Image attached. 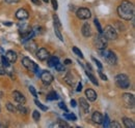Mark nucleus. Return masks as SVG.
Instances as JSON below:
<instances>
[{
  "label": "nucleus",
  "instance_id": "nucleus-43",
  "mask_svg": "<svg viewBox=\"0 0 135 128\" xmlns=\"http://www.w3.org/2000/svg\"><path fill=\"white\" fill-rule=\"evenodd\" d=\"M71 105H72L73 108H75V106L77 105V103H76V100H75V99H72V100H71Z\"/></svg>",
  "mask_w": 135,
  "mask_h": 128
},
{
  "label": "nucleus",
  "instance_id": "nucleus-10",
  "mask_svg": "<svg viewBox=\"0 0 135 128\" xmlns=\"http://www.w3.org/2000/svg\"><path fill=\"white\" fill-rule=\"evenodd\" d=\"M35 54H36V57H37L41 61H45V60H47L48 57H49V52L45 48L37 49V51L35 52Z\"/></svg>",
  "mask_w": 135,
  "mask_h": 128
},
{
  "label": "nucleus",
  "instance_id": "nucleus-12",
  "mask_svg": "<svg viewBox=\"0 0 135 128\" xmlns=\"http://www.w3.org/2000/svg\"><path fill=\"white\" fill-rule=\"evenodd\" d=\"M5 58L8 60L9 63H15L17 61L18 55L17 53L14 52V51H7L6 54H5Z\"/></svg>",
  "mask_w": 135,
  "mask_h": 128
},
{
  "label": "nucleus",
  "instance_id": "nucleus-19",
  "mask_svg": "<svg viewBox=\"0 0 135 128\" xmlns=\"http://www.w3.org/2000/svg\"><path fill=\"white\" fill-rule=\"evenodd\" d=\"M47 60H48V65H49L50 67H54L56 64L59 62V59H58L57 57H55V56H51V57L49 56Z\"/></svg>",
  "mask_w": 135,
  "mask_h": 128
},
{
  "label": "nucleus",
  "instance_id": "nucleus-24",
  "mask_svg": "<svg viewBox=\"0 0 135 128\" xmlns=\"http://www.w3.org/2000/svg\"><path fill=\"white\" fill-rule=\"evenodd\" d=\"M47 99H48V100H56V99H58V95H57L56 92L52 91V92H50V93L48 94Z\"/></svg>",
  "mask_w": 135,
  "mask_h": 128
},
{
  "label": "nucleus",
  "instance_id": "nucleus-6",
  "mask_svg": "<svg viewBox=\"0 0 135 128\" xmlns=\"http://www.w3.org/2000/svg\"><path fill=\"white\" fill-rule=\"evenodd\" d=\"M104 36H105L107 39L115 40V39L118 38V33H117V30H115L112 26L108 25V26H106V27H105V30H104Z\"/></svg>",
  "mask_w": 135,
  "mask_h": 128
},
{
  "label": "nucleus",
  "instance_id": "nucleus-39",
  "mask_svg": "<svg viewBox=\"0 0 135 128\" xmlns=\"http://www.w3.org/2000/svg\"><path fill=\"white\" fill-rule=\"evenodd\" d=\"M51 2H52V6H53V8L56 10V9L58 8V3H57V0H51Z\"/></svg>",
  "mask_w": 135,
  "mask_h": 128
},
{
  "label": "nucleus",
  "instance_id": "nucleus-13",
  "mask_svg": "<svg viewBox=\"0 0 135 128\" xmlns=\"http://www.w3.org/2000/svg\"><path fill=\"white\" fill-rule=\"evenodd\" d=\"M28 17H29L28 12L26 9H24V8H20L19 10H17V13H16V18L19 19V20H21V21L27 19Z\"/></svg>",
  "mask_w": 135,
  "mask_h": 128
},
{
  "label": "nucleus",
  "instance_id": "nucleus-11",
  "mask_svg": "<svg viewBox=\"0 0 135 128\" xmlns=\"http://www.w3.org/2000/svg\"><path fill=\"white\" fill-rule=\"evenodd\" d=\"M13 97H14V99H15L17 102L21 103V104H25V102H26L25 96L23 95L22 93H20L19 91H14V92H13Z\"/></svg>",
  "mask_w": 135,
  "mask_h": 128
},
{
  "label": "nucleus",
  "instance_id": "nucleus-1",
  "mask_svg": "<svg viewBox=\"0 0 135 128\" xmlns=\"http://www.w3.org/2000/svg\"><path fill=\"white\" fill-rule=\"evenodd\" d=\"M118 14L123 20L130 21L134 17V5L132 2L124 0L118 7Z\"/></svg>",
  "mask_w": 135,
  "mask_h": 128
},
{
  "label": "nucleus",
  "instance_id": "nucleus-4",
  "mask_svg": "<svg viewBox=\"0 0 135 128\" xmlns=\"http://www.w3.org/2000/svg\"><path fill=\"white\" fill-rule=\"evenodd\" d=\"M107 38L103 35V33H99V35H96L94 38V46L98 50H104L107 47Z\"/></svg>",
  "mask_w": 135,
  "mask_h": 128
},
{
  "label": "nucleus",
  "instance_id": "nucleus-44",
  "mask_svg": "<svg viewBox=\"0 0 135 128\" xmlns=\"http://www.w3.org/2000/svg\"><path fill=\"white\" fill-rule=\"evenodd\" d=\"M31 1H32V3H34V4L37 5V6L41 5V1H40V0H31Z\"/></svg>",
  "mask_w": 135,
  "mask_h": 128
},
{
  "label": "nucleus",
  "instance_id": "nucleus-45",
  "mask_svg": "<svg viewBox=\"0 0 135 128\" xmlns=\"http://www.w3.org/2000/svg\"><path fill=\"white\" fill-rule=\"evenodd\" d=\"M5 72H6V71H5V69L0 67V76H3V74H5Z\"/></svg>",
  "mask_w": 135,
  "mask_h": 128
},
{
  "label": "nucleus",
  "instance_id": "nucleus-47",
  "mask_svg": "<svg viewBox=\"0 0 135 128\" xmlns=\"http://www.w3.org/2000/svg\"><path fill=\"white\" fill-rule=\"evenodd\" d=\"M3 24H4V25H7V26H11V25H12V23H5V22H4Z\"/></svg>",
  "mask_w": 135,
  "mask_h": 128
},
{
  "label": "nucleus",
  "instance_id": "nucleus-48",
  "mask_svg": "<svg viewBox=\"0 0 135 128\" xmlns=\"http://www.w3.org/2000/svg\"><path fill=\"white\" fill-rule=\"evenodd\" d=\"M2 63V56H1V54H0V65Z\"/></svg>",
  "mask_w": 135,
  "mask_h": 128
},
{
  "label": "nucleus",
  "instance_id": "nucleus-16",
  "mask_svg": "<svg viewBox=\"0 0 135 128\" xmlns=\"http://www.w3.org/2000/svg\"><path fill=\"white\" fill-rule=\"evenodd\" d=\"M81 31H82L83 36H85V37H89L91 35V29H90V26H89L88 23H85L84 25L82 26Z\"/></svg>",
  "mask_w": 135,
  "mask_h": 128
},
{
  "label": "nucleus",
  "instance_id": "nucleus-34",
  "mask_svg": "<svg viewBox=\"0 0 135 128\" xmlns=\"http://www.w3.org/2000/svg\"><path fill=\"white\" fill-rule=\"evenodd\" d=\"M1 64H2L4 67H8V66L11 65V63L8 62V60H7L5 57H2V63H1Z\"/></svg>",
  "mask_w": 135,
  "mask_h": 128
},
{
  "label": "nucleus",
  "instance_id": "nucleus-9",
  "mask_svg": "<svg viewBox=\"0 0 135 128\" xmlns=\"http://www.w3.org/2000/svg\"><path fill=\"white\" fill-rule=\"evenodd\" d=\"M40 77H41V80L42 82L45 84V85H50L51 83L53 82V76L51 74V72L49 71H47V70H44L41 74H40Z\"/></svg>",
  "mask_w": 135,
  "mask_h": 128
},
{
  "label": "nucleus",
  "instance_id": "nucleus-7",
  "mask_svg": "<svg viewBox=\"0 0 135 128\" xmlns=\"http://www.w3.org/2000/svg\"><path fill=\"white\" fill-rule=\"evenodd\" d=\"M23 44H24V48L26 49V51H28L29 53L34 54L37 51V45H36V42L34 41L32 38L23 41Z\"/></svg>",
  "mask_w": 135,
  "mask_h": 128
},
{
  "label": "nucleus",
  "instance_id": "nucleus-36",
  "mask_svg": "<svg viewBox=\"0 0 135 128\" xmlns=\"http://www.w3.org/2000/svg\"><path fill=\"white\" fill-rule=\"evenodd\" d=\"M109 127H118V128H119V127H120V125L118 124V122H115V121H113V122H111V121H110V123H109Z\"/></svg>",
  "mask_w": 135,
  "mask_h": 128
},
{
  "label": "nucleus",
  "instance_id": "nucleus-49",
  "mask_svg": "<svg viewBox=\"0 0 135 128\" xmlns=\"http://www.w3.org/2000/svg\"><path fill=\"white\" fill-rule=\"evenodd\" d=\"M43 1H44L45 3H48V2H49V0H43Z\"/></svg>",
  "mask_w": 135,
  "mask_h": 128
},
{
  "label": "nucleus",
  "instance_id": "nucleus-32",
  "mask_svg": "<svg viewBox=\"0 0 135 128\" xmlns=\"http://www.w3.org/2000/svg\"><path fill=\"white\" fill-rule=\"evenodd\" d=\"M54 67H55V69H56L57 71H64V70H65V66L61 63H59V62L56 64Z\"/></svg>",
  "mask_w": 135,
  "mask_h": 128
},
{
  "label": "nucleus",
  "instance_id": "nucleus-17",
  "mask_svg": "<svg viewBox=\"0 0 135 128\" xmlns=\"http://www.w3.org/2000/svg\"><path fill=\"white\" fill-rule=\"evenodd\" d=\"M79 103H80V106H81L82 111L84 113H88V111H89V104H88V102L85 100L84 98L81 97L79 99Z\"/></svg>",
  "mask_w": 135,
  "mask_h": 128
},
{
  "label": "nucleus",
  "instance_id": "nucleus-23",
  "mask_svg": "<svg viewBox=\"0 0 135 128\" xmlns=\"http://www.w3.org/2000/svg\"><path fill=\"white\" fill-rule=\"evenodd\" d=\"M109 123H110V120H109V117L108 115H105V117H103V121H102V125L104 127H109Z\"/></svg>",
  "mask_w": 135,
  "mask_h": 128
},
{
  "label": "nucleus",
  "instance_id": "nucleus-20",
  "mask_svg": "<svg viewBox=\"0 0 135 128\" xmlns=\"http://www.w3.org/2000/svg\"><path fill=\"white\" fill-rule=\"evenodd\" d=\"M85 73H86V76L88 77V79L90 80V82H91L94 85H96V86H98V85H99V83H98V81H97V79H96V77H95L90 71H88V70H87V71H85Z\"/></svg>",
  "mask_w": 135,
  "mask_h": 128
},
{
  "label": "nucleus",
  "instance_id": "nucleus-41",
  "mask_svg": "<svg viewBox=\"0 0 135 128\" xmlns=\"http://www.w3.org/2000/svg\"><path fill=\"white\" fill-rule=\"evenodd\" d=\"M20 0H5V2L6 3H8V4H13V3H17L19 2Z\"/></svg>",
  "mask_w": 135,
  "mask_h": 128
},
{
  "label": "nucleus",
  "instance_id": "nucleus-26",
  "mask_svg": "<svg viewBox=\"0 0 135 128\" xmlns=\"http://www.w3.org/2000/svg\"><path fill=\"white\" fill-rule=\"evenodd\" d=\"M6 109H7V111L11 113H16L17 112V108H15L14 106V104H12L11 102H8L7 104H6Z\"/></svg>",
  "mask_w": 135,
  "mask_h": 128
},
{
  "label": "nucleus",
  "instance_id": "nucleus-46",
  "mask_svg": "<svg viewBox=\"0 0 135 128\" xmlns=\"http://www.w3.org/2000/svg\"><path fill=\"white\" fill-rule=\"evenodd\" d=\"M72 63V61L70 60V59H67V60H65V64H67V65H69V64Z\"/></svg>",
  "mask_w": 135,
  "mask_h": 128
},
{
  "label": "nucleus",
  "instance_id": "nucleus-3",
  "mask_svg": "<svg viewBox=\"0 0 135 128\" xmlns=\"http://www.w3.org/2000/svg\"><path fill=\"white\" fill-rule=\"evenodd\" d=\"M115 83L120 89H128L130 87V80L128 78V76L120 73L115 77Z\"/></svg>",
  "mask_w": 135,
  "mask_h": 128
},
{
  "label": "nucleus",
  "instance_id": "nucleus-25",
  "mask_svg": "<svg viewBox=\"0 0 135 128\" xmlns=\"http://www.w3.org/2000/svg\"><path fill=\"white\" fill-rule=\"evenodd\" d=\"M73 52H74V54H75V55H77V56H78V57H80L81 59L83 58V54H82V52L77 48V47H73Z\"/></svg>",
  "mask_w": 135,
  "mask_h": 128
},
{
  "label": "nucleus",
  "instance_id": "nucleus-27",
  "mask_svg": "<svg viewBox=\"0 0 135 128\" xmlns=\"http://www.w3.org/2000/svg\"><path fill=\"white\" fill-rule=\"evenodd\" d=\"M17 111H19L20 113H22V114H27V109L24 106V104H18L17 106Z\"/></svg>",
  "mask_w": 135,
  "mask_h": 128
},
{
  "label": "nucleus",
  "instance_id": "nucleus-18",
  "mask_svg": "<svg viewBox=\"0 0 135 128\" xmlns=\"http://www.w3.org/2000/svg\"><path fill=\"white\" fill-rule=\"evenodd\" d=\"M123 122H124V125L127 128H135V124L134 121L130 118H123Z\"/></svg>",
  "mask_w": 135,
  "mask_h": 128
},
{
  "label": "nucleus",
  "instance_id": "nucleus-28",
  "mask_svg": "<svg viewBox=\"0 0 135 128\" xmlns=\"http://www.w3.org/2000/svg\"><path fill=\"white\" fill-rule=\"evenodd\" d=\"M34 103H35V104H36V105H37L42 111H47V110H48V108H47L46 105H44L42 102H40V101H38V100H36V99L34 100Z\"/></svg>",
  "mask_w": 135,
  "mask_h": 128
},
{
  "label": "nucleus",
  "instance_id": "nucleus-5",
  "mask_svg": "<svg viewBox=\"0 0 135 128\" xmlns=\"http://www.w3.org/2000/svg\"><path fill=\"white\" fill-rule=\"evenodd\" d=\"M122 99H123V102H124L125 108H127V109H133L134 108L135 98L133 94L125 93V94L122 95Z\"/></svg>",
  "mask_w": 135,
  "mask_h": 128
},
{
  "label": "nucleus",
  "instance_id": "nucleus-14",
  "mask_svg": "<svg viewBox=\"0 0 135 128\" xmlns=\"http://www.w3.org/2000/svg\"><path fill=\"white\" fill-rule=\"evenodd\" d=\"M91 120L94 121V123L96 124H102L103 121V115L100 112H94L91 116Z\"/></svg>",
  "mask_w": 135,
  "mask_h": 128
},
{
  "label": "nucleus",
  "instance_id": "nucleus-30",
  "mask_svg": "<svg viewBox=\"0 0 135 128\" xmlns=\"http://www.w3.org/2000/svg\"><path fill=\"white\" fill-rule=\"evenodd\" d=\"M95 25H96V27H97V30L99 33H103V29H102L101 25H100V22H99V20L98 19H95Z\"/></svg>",
  "mask_w": 135,
  "mask_h": 128
},
{
  "label": "nucleus",
  "instance_id": "nucleus-29",
  "mask_svg": "<svg viewBox=\"0 0 135 128\" xmlns=\"http://www.w3.org/2000/svg\"><path fill=\"white\" fill-rule=\"evenodd\" d=\"M64 117L68 119V120H73V121H76L77 120V117L74 115V114H65Z\"/></svg>",
  "mask_w": 135,
  "mask_h": 128
},
{
  "label": "nucleus",
  "instance_id": "nucleus-37",
  "mask_svg": "<svg viewBox=\"0 0 135 128\" xmlns=\"http://www.w3.org/2000/svg\"><path fill=\"white\" fill-rule=\"evenodd\" d=\"M93 61H94V62H95V63L97 64V66H98V67H99V69H102V68H103V65H102V64H101V62H100V61H99V60H97V59H96V58H93Z\"/></svg>",
  "mask_w": 135,
  "mask_h": 128
},
{
  "label": "nucleus",
  "instance_id": "nucleus-8",
  "mask_svg": "<svg viewBox=\"0 0 135 128\" xmlns=\"http://www.w3.org/2000/svg\"><path fill=\"white\" fill-rule=\"evenodd\" d=\"M76 16H77L78 19H80V20H87V19H89L91 17V14H90V10L88 8L81 7L79 9H77Z\"/></svg>",
  "mask_w": 135,
  "mask_h": 128
},
{
  "label": "nucleus",
  "instance_id": "nucleus-35",
  "mask_svg": "<svg viewBox=\"0 0 135 128\" xmlns=\"http://www.w3.org/2000/svg\"><path fill=\"white\" fill-rule=\"evenodd\" d=\"M29 92L32 94V96L37 97V93H36V91H35V89H34L33 86H29Z\"/></svg>",
  "mask_w": 135,
  "mask_h": 128
},
{
  "label": "nucleus",
  "instance_id": "nucleus-15",
  "mask_svg": "<svg viewBox=\"0 0 135 128\" xmlns=\"http://www.w3.org/2000/svg\"><path fill=\"white\" fill-rule=\"evenodd\" d=\"M85 96L87 97V99L89 100V101H95L96 99H97V93L93 90V89H87L86 91H85Z\"/></svg>",
  "mask_w": 135,
  "mask_h": 128
},
{
  "label": "nucleus",
  "instance_id": "nucleus-42",
  "mask_svg": "<svg viewBox=\"0 0 135 128\" xmlns=\"http://www.w3.org/2000/svg\"><path fill=\"white\" fill-rule=\"evenodd\" d=\"M81 90H82V85H81V83H79V84H78V86H77L76 91H77V92H80Z\"/></svg>",
  "mask_w": 135,
  "mask_h": 128
},
{
  "label": "nucleus",
  "instance_id": "nucleus-38",
  "mask_svg": "<svg viewBox=\"0 0 135 128\" xmlns=\"http://www.w3.org/2000/svg\"><path fill=\"white\" fill-rule=\"evenodd\" d=\"M58 106L61 109V110H64L65 112H68V108L66 106V104H65V102H59V104H58Z\"/></svg>",
  "mask_w": 135,
  "mask_h": 128
},
{
  "label": "nucleus",
  "instance_id": "nucleus-21",
  "mask_svg": "<svg viewBox=\"0 0 135 128\" xmlns=\"http://www.w3.org/2000/svg\"><path fill=\"white\" fill-rule=\"evenodd\" d=\"M53 21H54V23H53L54 28H57V29L61 30V23H60V21H59L58 17L56 16V15H54V16H53Z\"/></svg>",
  "mask_w": 135,
  "mask_h": 128
},
{
  "label": "nucleus",
  "instance_id": "nucleus-31",
  "mask_svg": "<svg viewBox=\"0 0 135 128\" xmlns=\"http://www.w3.org/2000/svg\"><path fill=\"white\" fill-rule=\"evenodd\" d=\"M32 118H33V120L35 122H37L38 120H40V118H41V114L38 113V111H33L32 113Z\"/></svg>",
  "mask_w": 135,
  "mask_h": 128
},
{
  "label": "nucleus",
  "instance_id": "nucleus-33",
  "mask_svg": "<svg viewBox=\"0 0 135 128\" xmlns=\"http://www.w3.org/2000/svg\"><path fill=\"white\" fill-rule=\"evenodd\" d=\"M57 126H59V127H70V125L68 124V123H66L65 121H61V120H59L58 121V124H57Z\"/></svg>",
  "mask_w": 135,
  "mask_h": 128
},
{
  "label": "nucleus",
  "instance_id": "nucleus-22",
  "mask_svg": "<svg viewBox=\"0 0 135 128\" xmlns=\"http://www.w3.org/2000/svg\"><path fill=\"white\" fill-rule=\"evenodd\" d=\"M65 81H66V83H67L68 85H70V86L74 85V78H73V76L70 72H68L67 76L65 77Z\"/></svg>",
  "mask_w": 135,
  "mask_h": 128
},
{
  "label": "nucleus",
  "instance_id": "nucleus-40",
  "mask_svg": "<svg viewBox=\"0 0 135 128\" xmlns=\"http://www.w3.org/2000/svg\"><path fill=\"white\" fill-rule=\"evenodd\" d=\"M99 76H100V78H101L103 81H107V77H106V76H105V74L102 72V69H100V70H99Z\"/></svg>",
  "mask_w": 135,
  "mask_h": 128
},
{
  "label": "nucleus",
  "instance_id": "nucleus-2",
  "mask_svg": "<svg viewBox=\"0 0 135 128\" xmlns=\"http://www.w3.org/2000/svg\"><path fill=\"white\" fill-rule=\"evenodd\" d=\"M100 54L104 58V60L110 65L117 63V56L112 51H108V50H100Z\"/></svg>",
  "mask_w": 135,
  "mask_h": 128
},
{
  "label": "nucleus",
  "instance_id": "nucleus-50",
  "mask_svg": "<svg viewBox=\"0 0 135 128\" xmlns=\"http://www.w3.org/2000/svg\"><path fill=\"white\" fill-rule=\"evenodd\" d=\"M1 95H2V93H1V92H0V96H1Z\"/></svg>",
  "mask_w": 135,
  "mask_h": 128
}]
</instances>
